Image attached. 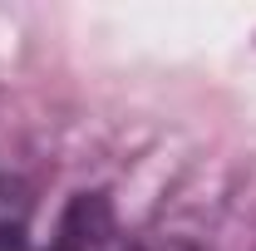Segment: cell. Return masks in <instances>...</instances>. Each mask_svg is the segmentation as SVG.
Masks as SVG:
<instances>
[{"label":"cell","mask_w":256,"mask_h":251,"mask_svg":"<svg viewBox=\"0 0 256 251\" xmlns=\"http://www.w3.org/2000/svg\"><path fill=\"white\" fill-rule=\"evenodd\" d=\"M128 251H192L182 236H148V242H138V246H128Z\"/></svg>","instance_id":"obj_2"},{"label":"cell","mask_w":256,"mask_h":251,"mask_svg":"<svg viewBox=\"0 0 256 251\" xmlns=\"http://www.w3.org/2000/svg\"><path fill=\"white\" fill-rule=\"evenodd\" d=\"M34 226V197L20 178L0 172V251H25Z\"/></svg>","instance_id":"obj_1"}]
</instances>
